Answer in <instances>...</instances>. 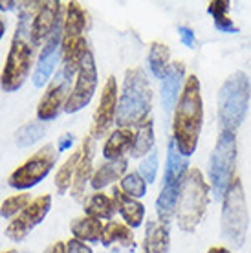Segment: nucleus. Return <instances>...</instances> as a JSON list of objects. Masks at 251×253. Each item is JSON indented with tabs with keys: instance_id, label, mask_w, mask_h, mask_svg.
Instances as JSON below:
<instances>
[{
	"instance_id": "f257e3e1",
	"label": "nucleus",
	"mask_w": 251,
	"mask_h": 253,
	"mask_svg": "<svg viewBox=\"0 0 251 253\" xmlns=\"http://www.w3.org/2000/svg\"><path fill=\"white\" fill-rule=\"evenodd\" d=\"M39 6V2H22L19 4V26L15 30L11 46L7 51L6 64L0 74V88L4 92H17L26 83L32 72V59L35 44L32 42L30 30H32V9Z\"/></svg>"
},
{
	"instance_id": "f03ea898",
	"label": "nucleus",
	"mask_w": 251,
	"mask_h": 253,
	"mask_svg": "<svg viewBox=\"0 0 251 253\" xmlns=\"http://www.w3.org/2000/svg\"><path fill=\"white\" fill-rule=\"evenodd\" d=\"M202 123H204V103H202L200 81L196 76L185 79L180 99L176 103L172 120V141L178 152L189 158L198 145Z\"/></svg>"
},
{
	"instance_id": "7ed1b4c3",
	"label": "nucleus",
	"mask_w": 251,
	"mask_h": 253,
	"mask_svg": "<svg viewBox=\"0 0 251 253\" xmlns=\"http://www.w3.org/2000/svg\"><path fill=\"white\" fill-rule=\"evenodd\" d=\"M152 90L149 79L141 68H128L123 79L118 114L116 121L120 128H128L130 125H139L145 118L151 116Z\"/></svg>"
},
{
	"instance_id": "20e7f679",
	"label": "nucleus",
	"mask_w": 251,
	"mask_h": 253,
	"mask_svg": "<svg viewBox=\"0 0 251 253\" xmlns=\"http://www.w3.org/2000/svg\"><path fill=\"white\" fill-rule=\"evenodd\" d=\"M209 185L200 169H189L180 187L176 204V220L183 231H193L208 211Z\"/></svg>"
},
{
	"instance_id": "39448f33",
	"label": "nucleus",
	"mask_w": 251,
	"mask_h": 253,
	"mask_svg": "<svg viewBox=\"0 0 251 253\" xmlns=\"http://www.w3.org/2000/svg\"><path fill=\"white\" fill-rule=\"evenodd\" d=\"M251 84L244 72L227 77L218 92V121L222 130L235 132L244 121L250 107Z\"/></svg>"
},
{
	"instance_id": "423d86ee",
	"label": "nucleus",
	"mask_w": 251,
	"mask_h": 253,
	"mask_svg": "<svg viewBox=\"0 0 251 253\" xmlns=\"http://www.w3.org/2000/svg\"><path fill=\"white\" fill-rule=\"evenodd\" d=\"M250 226V215L246 208L244 187L239 178H233L227 187L220 215V233L231 246L240 248L246 241Z\"/></svg>"
},
{
	"instance_id": "0eeeda50",
	"label": "nucleus",
	"mask_w": 251,
	"mask_h": 253,
	"mask_svg": "<svg viewBox=\"0 0 251 253\" xmlns=\"http://www.w3.org/2000/svg\"><path fill=\"white\" fill-rule=\"evenodd\" d=\"M187 167H189L187 158L178 152L174 141H170L169 151H167V165H165V172H164V185H162L160 196H158L156 200L160 224H164L165 228L169 226L172 216L176 215L178 195H180V187L183 184V178L189 172Z\"/></svg>"
},
{
	"instance_id": "6e6552de",
	"label": "nucleus",
	"mask_w": 251,
	"mask_h": 253,
	"mask_svg": "<svg viewBox=\"0 0 251 253\" xmlns=\"http://www.w3.org/2000/svg\"><path fill=\"white\" fill-rule=\"evenodd\" d=\"M237 164V136L231 130H222L216 139L211 158H209V178L214 196L222 198L233 182V172Z\"/></svg>"
},
{
	"instance_id": "1a4fd4ad",
	"label": "nucleus",
	"mask_w": 251,
	"mask_h": 253,
	"mask_svg": "<svg viewBox=\"0 0 251 253\" xmlns=\"http://www.w3.org/2000/svg\"><path fill=\"white\" fill-rule=\"evenodd\" d=\"M57 154L59 152H55L53 145H44L9 174L7 185L17 191H28L39 185L51 172L57 162Z\"/></svg>"
},
{
	"instance_id": "9d476101",
	"label": "nucleus",
	"mask_w": 251,
	"mask_h": 253,
	"mask_svg": "<svg viewBox=\"0 0 251 253\" xmlns=\"http://www.w3.org/2000/svg\"><path fill=\"white\" fill-rule=\"evenodd\" d=\"M97 88V66H95V59L92 50L88 48L83 55L81 66L77 70V79L74 88L68 95V101L64 105V112L74 114L79 112L92 101V97Z\"/></svg>"
},
{
	"instance_id": "9b49d317",
	"label": "nucleus",
	"mask_w": 251,
	"mask_h": 253,
	"mask_svg": "<svg viewBox=\"0 0 251 253\" xmlns=\"http://www.w3.org/2000/svg\"><path fill=\"white\" fill-rule=\"evenodd\" d=\"M50 209H51L50 195H42L33 198L32 204L24 211H20L15 218L9 220V224H7L6 228V237L13 242L24 241L26 237L32 233L33 229L37 228L39 224L48 216Z\"/></svg>"
},
{
	"instance_id": "f8f14e48",
	"label": "nucleus",
	"mask_w": 251,
	"mask_h": 253,
	"mask_svg": "<svg viewBox=\"0 0 251 253\" xmlns=\"http://www.w3.org/2000/svg\"><path fill=\"white\" fill-rule=\"evenodd\" d=\"M70 95V79L64 76L63 68L57 72L55 79L50 83V86L46 88V94L41 97L37 105V120L42 123L55 120L61 108H64Z\"/></svg>"
},
{
	"instance_id": "ddd939ff",
	"label": "nucleus",
	"mask_w": 251,
	"mask_h": 253,
	"mask_svg": "<svg viewBox=\"0 0 251 253\" xmlns=\"http://www.w3.org/2000/svg\"><path fill=\"white\" fill-rule=\"evenodd\" d=\"M118 103H120L118 81L114 76H110L105 83V86H103L99 105H97V110H95L94 116V126H92L94 139L103 138L108 132V128H110V125L116 120V114H118Z\"/></svg>"
},
{
	"instance_id": "4468645a",
	"label": "nucleus",
	"mask_w": 251,
	"mask_h": 253,
	"mask_svg": "<svg viewBox=\"0 0 251 253\" xmlns=\"http://www.w3.org/2000/svg\"><path fill=\"white\" fill-rule=\"evenodd\" d=\"M61 15H63L61 2H57V0L39 2L35 15H33L32 19V30H30V37H32L33 44L39 46L42 41L50 37L59 26L63 24L61 22L63 20Z\"/></svg>"
},
{
	"instance_id": "2eb2a0df",
	"label": "nucleus",
	"mask_w": 251,
	"mask_h": 253,
	"mask_svg": "<svg viewBox=\"0 0 251 253\" xmlns=\"http://www.w3.org/2000/svg\"><path fill=\"white\" fill-rule=\"evenodd\" d=\"M61 42H63V24L44 41L42 51H41L37 61V68H35L32 77L33 84L37 88L44 86L46 83L50 81L51 74H53V70H55L57 63L61 59Z\"/></svg>"
},
{
	"instance_id": "dca6fc26",
	"label": "nucleus",
	"mask_w": 251,
	"mask_h": 253,
	"mask_svg": "<svg viewBox=\"0 0 251 253\" xmlns=\"http://www.w3.org/2000/svg\"><path fill=\"white\" fill-rule=\"evenodd\" d=\"M94 151H95V139L94 136H86L81 145V160L77 164L76 176H74V184L70 187L72 196L79 200L86 189V184L90 182V174H92V162H94Z\"/></svg>"
},
{
	"instance_id": "f3484780",
	"label": "nucleus",
	"mask_w": 251,
	"mask_h": 253,
	"mask_svg": "<svg viewBox=\"0 0 251 253\" xmlns=\"http://www.w3.org/2000/svg\"><path fill=\"white\" fill-rule=\"evenodd\" d=\"M88 26V13L79 2H68L63 20V42H76L83 39Z\"/></svg>"
},
{
	"instance_id": "a211bd4d",
	"label": "nucleus",
	"mask_w": 251,
	"mask_h": 253,
	"mask_svg": "<svg viewBox=\"0 0 251 253\" xmlns=\"http://www.w3.org/2000/svg\"><path fill=\"white\" fill-rule=\"evenodd\" d=\"M112 200L116 204V209L118 213L123 216V220L128 228H139L143 224L145 218V206L136 198H130L126 196L120 187H114L112 191Z\"/></svg>"
},
{
	"instance_id": "6ab92c4d",
	"label": "nucleus",
	"mask_w": 251,
	"mask_h": 253,
	"mask_svg": "<svg viewBox=\"0 0 251 253\" xmlns=\"http://www.w3.org/2000/svg\"><path fill=\"white\" fill-rule=\"evenodd\" d=\"M183 76H185L183 63L169 64V70L164 76V83H162V103H164L165 112H170L180 99L178 92H180V86L183 83Z\"/></svg>"
},
{
	"instance_id": "aec40b11",
	"label": "nucleus",
	"mask_w": 251,
	"mask_h": 253,
	"mask_svg": "<svg viewBox=\"0 0 251 253\" xmlns=\"http://www.w3.org/2000/svg\"><path fill=\"white\" fill-rule=\"evenodd\" d=\"M99 242L105 248L120 246V248H125V250L136 248L132 228H128L126 224H121V222H116V220H110L108 224H105Z\"/></svg>"
},
{
	"instance_id": "412c9836",
	"label": "nucleus",
	"mask_w": 251,
	"mask_h": 253,
	"mask_svg": "<svg viewBox=\"0 0 251 253\" xmlns=\"http://www.w3.org/2000/svg\"><path fill=\"white\" fill-rule=\"evenodd\" d=\"M169 229L156 220L147 222L143 239V253H169Z\"/></svg>"
},
{
	"instance_id": "4be33fe9",
	"label": "nucleus",
	"mask_w": 251,
	"mask_h": 253,
	"mask_svg": "<svg viewBox=\"0 0 251 253\" xmlns=\"http://www.w3.org/2000/svg\"><path fill=\"white\" fill-rule=\"evenodd\" d=\"M125 174H126V160L125 158L105 162V164L101 165L99 169L92 174V178H90V185H92L95 191L105 189L107 185L121 180Z\"/></svg>"
},
{
	"instance_id": "5701e85b",
	"label": "nucleus",
	"mask_w": 251,
	"mask_h": 253,
	"mask_svg": "<svg viewBox=\"0 0 251 253\" xmlns=\"http://www.w3.org/2000/svg\"><path fill=\"white\" fill-rule=\"evenodd\" d=\"M132 143H134V132H132L130 128H118L105 141V145H103V156L108 162L123 158V154L132 149Z\"/></svg>"
},
{
	"instance_id": "b1692460",
	"label": "nucleus",
	"mask_w": 251,
	"mask_h": 253,
	"mask_svg": "<svg viewBox=\"0 0 251 253\" xmlns=\"http://www.w3.org/2000/svg\"><path fill=\"white\" fill-rule=\"evenodd\" d=\"M103 222L94 218V216H81L70 224V231L74 235V239L81 242H97L101 241L103 235Z\"/></svg>"
},
{
	"instance_id": "393cba45",
	"label": "nucleus",
	"mask_w": 251,
	"mask_h": 253,
	"mask_svg": "<svg viewBox=\"0 0 251 253\" xmlns=\"http://www.w3.org/2000/svg\"><path fill=\"white\" fill-rule=\"evenodd\" d=\"M152 145H154V123H152V118L149 116L139 125H136L130 154L134 158H141L145 154L152 152Z\"/></svg>"
},
{
	"instance_id": "a878e982",
	"label": "nucleus",
	"mask_w": 251,
	"mask_h": 253,
	"mask_svg": "<svg viewBox=\"0 0 251 253\" xmlns=\"http://www.w3.org/2000/svg\"><path fill=\"white\" fill-rule=\"evenodd\" d=\"M84 211L88 216H94L97 220H112L114 213H118L116 204L110 196H107L105 193H95L86 200L84 204Z\"/></svg>"
},
{
	"instance_id": "bb28decb",
	"label": "nucleus",
	"mask_w": 251,
	"mask_h": 253,
	"mask_svg": "<svg viewBox=\"0 0 251 253\" xmlns=\"http://www.w3.org/2000/svg\"><path fill=\"white\" fill-rule=\"evenodd\" d=\"M169 46L164 44V42H152L151 48H149V68H151L152 76L158 77V79H164V76L169 70Z\"/></svg>"
},
{
	"instance_id": "cd10ccee",
	"label": "nucleus",
	"mask_w": 251,
	"mask_h": 253,
	"mask_svg": "<svg viewBox=\"0 0 251 253\" xmlns=\"http://www.w3.org/2000/svg\"><path fill=\"white\" fill-rule=\"evenodd\" d=\"M208 11L214 19V26H216L218 32L222 33L239 32V28L233 24V20L227 17V11H229V2L227 0H213V2H209Z\"/></svg>"
},
{
	"instance_id": "c85d7f7f",
	"label": "nucleus",
	"mask_w": 251,
	"mask_h": 253,
	"mask_svg": "<svg viewBox=\"0 0 251 253\" xmlns=\"http://www.w3.org/2000/svg\"><path fill=\"white\" fill-rule=\"evenodd\" d=\"M79 160H81V151H76L63 165H61V167H59V169H57L55 187L61 195L66 193V191L72 187V184H74V176H76V169H77Z\"/></svg>"
},
{
	"instance_id": "c756f323",
	"label": "nucleus",
	"mask_w": 251,
	"mask_h": 253,
	"mask_svg": "<svg viewBox=\"0 0 251 253\" xmlns=\"http://www.w3.org/2000/svg\"><path fill=\"white\" fill-rule=\"evenodd\" d=\"M44 134H46V125H44L42 121H30V123H26L22 125L17 130L15 134V143L17 147H32L35 145L39 139L44 138Z\"/></svg>"
},
{
	"instance_id": "7c9ffc66",
	"label": "nucleus",
	"mask_w": 251,
	"mask_h": 253,
	"mask_svg": "<svg viewBox=\"0 0 251 253\" xmlns=\"http://www.w3.org/2000/svg\"><path fill=\"white\" fill-rule=\"evenodd\" d=\"M30 204H32V195H28V193H17L13 196H7L0 206V216L11 220L19 215L20 211H24Z\"/></svg>"
},
{
	"instance_id": "2f4dec72",
	"label": "nucleus",
	"mask_w": 251,
	"mask_h": 253,
	"mask_svg": "<svg viewBox=\"0 0 251 253\" xmlns=\"http://www.w3.org/2000/svg\"><path fill=\"white\" fill-rule=\"evenodd\" d=\"M121 191L130 198L139 200L141 196L147 195V182L139 172H126L125 176L121 178Z\"/></svg>"
},
{
	"instance_id": "473e14b6",
	"label": "nucleus",
	"mask_w": 251,
	"mask_h": 253,
	"mask_svg": "<svg viewBox=\"0 0 251 253\" xmlns=\"http://www.w3.org/2000/svg\"><path fill=\"white\" fill-rule=\"evenodd\" d=\"M156 172H158V152L152 151L151 154H147L139 165V174L143 176V180L147 184H152L156 180Z\"/></svg>"
},
{
	"instance_id": "72a5a7b5",
	"label": "nucleus",
	"mask_w": 251,
	"mask_h": 253,
	"mask_svg": "<svg viewBox=\"0 0 251 253\" xmlns=\"http://www.w3.org/2000/svg\"><path fill=\"white\" fill-rule=\"evenodd\" d=\"M66 253H92V248L88 246L86 242L72 239V241L66 242Z\"/></svg>"
},
{
	"instance_id": "f704fd0d",
	"label": "nucleus",
	"mask_w": 251,
	"mask_h": 253,
	"mask_svg": "<svg viewBox=\"0 0 251 253\" xmlns=\"http://www.w3.org/2000/svg\"><path fill=\"white\" fill-rule=\"evenodd\" d=\"M178 33H180V39H182V42L187 48H195L196 41H195V32L191 30V28H187V26H180L178 28Z\"/></svg>"
},
{
	"instance_id": "c9c22d12",
	"label": "nucleus",
	"mask_w": 251,
	"mask_h": 253,
	"mask_svg": "<svg viewBox=\"0 0 251 253\" xmlns=\"http://www.w3.org/2000/svg\"><path fill=\"white\" fill-rule=\"evenodd\" d=\"M74 145V134H64V136H61L59 138V152H64L68 151L70 147Z\"/></svg>"
},
{
	"instance_id": "e433bc0d",
	"label": "nucleus",
	"mask_w": 251,
	"mask_h": 253,
	"mask_svg": "<svg viewBox=\"0 0 251 253\" xmlns=\"http://www.w3.org/2000/svg\"><path fill=\"white\" fill-rule=\"evenodd\" d=\"M44 253H66V244L59 241V242H55V244H51Z\"/></svg>"
},
{
	"instance_id": "4c0bfd02",
	"label": "nucleus",
	"mask_w": 251,
	"mask_h": 253,
	"mask_svg": "<svg viewBox=\"0 0 251 253\" xmlns=\"http://www.w3.org/2000/svg\"><path fill=\"white\" fill-rule=\"evenodd\" d=\"M13 7H19V4H17V2H2V0H0V9H2V11H9Z\"/></svg>"
},
{
	"instance_id": "58836bf2",
	"label": "nucleus",
	"mask_w": 251,
	"mask_h": 253,
	"mask_svg": "<svg viewBox=\"0 0 251 253\" xmlns=\"http://www.w3.org/2000/svg\"><path fill=\"white\" fill-rule=\"evenodd\" d=\"M208 253H231L227 248H224V246H214V248H211Z\"/></svg>"
},
{
	"instance_id": "ea45409f",
	"label": "nucleus",
	"mask_w": 251,
	"mask_h": 253,
	"mask_svg": "<svg viewBox=\"0 0 251 253\" xmlns=\"http://www.w3.org/2000/svg\"><path fill=\"white\" fill-rule=\"evenodd\" d=\"M4 33H6V24H4V20H2V17H0V41H2V37H4Z\"/></svg>"
},
{
	"instance_id": "a19ab883",
	"label": "nucleus",
	"mask_w": 251,
	"mask_h": 253,
	"mask_svg": "<svg viewBox=\"0 0 251 253\" xmlns=\"http://www.w3.org/2000/svg\"><path fill=\"white\" fill-rule=\"evenodd\" d=\"M0 253H17V250H6V252H0Z\"/></svg>"
},
{
	"instance_id": "79ce46f5",
	"label": "nucleus",
	"mask_w": 251,
	"mask_h": 253,
	"mask_svg": "<svg viewBox=\"0 0 251 253\" xmlns=\"http://www.w3.org/2000/svg\"><path fill=\"white\" fill-rule=\"evenodd\" d=\"M26 253H28V252H26Z\"/></svg>"
}]
</instances>
